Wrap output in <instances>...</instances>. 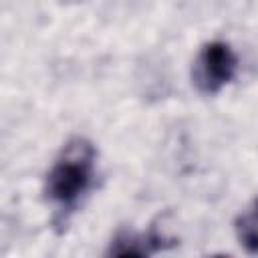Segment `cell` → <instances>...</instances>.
Instances as JSON below:
<instances>
[{
  "label": "cell",
  "instance_id": "cell-4",
  "mask_svg": "<svg viewBox=\"0 0 258 258\" xmlns=\"http://www.w3.org/2000/svg\"><path fill=\"white\" fill-rule=\"evenodd\" d=\"M159 238L157 236H149V238H139L135 234H119L115 236V240L111 242L107 254L109 256H147L149 252H153L155 248H159Z\"/></svg>",
  "mask_w": 258,
  "mask_h": 258
},
{
  "label": "cell",
  "instance_id": "cell-2",
  "mask_svg": "<svg viewBox=\"0 0 258 258\" xmlns=\"http://www.w3.org/2000/svg\"><path fill=\"white\" fill-rule=\"evenodd\" d=\"M236 71H238V58L232 46L222 40H212L200 48L194 60L191 79L200 93L216 95L228 83H232Z\"/></svg>",
  "mask_w": 258,
  "mask_h": 258
},
{
  "label": "cell",
  "instance_id": "cell-1",
  "mask_svg": "<svg viewBox=\"0 0 258 258\" xmlns=\"http://www.w3.org/2000/svg\"><path fill=\"white\" fill-rule=\"evenodd\" d=\"M95 157L97 151L93 143L75 137L64 145L48 169L44 194L60 212H73L91 189L95 179Z\"/></svg>",
  "mask_w": 258,
  "mask_h": 258
},
{
  "label": "cell",
  "instance_id": "cell-3",
  "mask_svg": "<svg viewBox=\"0 0 258 258\" xmlns=\"http://www.w3.org/2000/svg\"><path fill=\"white\" fill-rule=\"evenodd\" d=\"M234 230L240 246L250 254H258V198L242 210L234 222Z\"/></svg>",
  "mask_w": 258,
  "mask_h": 258
}]
</instances>
